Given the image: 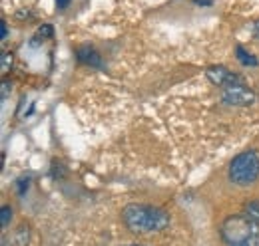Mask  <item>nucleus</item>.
Returning a JSON list of instances; mask_svg holds the SVG:
<instances>
[{
	"mask_svg": "<svg viewBox=\"0 0 259 246\" xmlns=\"http://www.w3.org/2000/svg\"><path fill=\"white\" fill-rule=\"evenodd\" d=\"M122 222L132 234L148 236V234H156V232L165 230L171 222V216L162 207L134 203V205H128L122 209Z\"/></svg>",
	"mask_w": 259,
	"mask_h": 246,
	"instance_id": "nucleus-1",
	"label": "nucleus"
},
{
	"mask_svg": "<svg viewBox=\"0 0 259 246\" xmlns=\"http://www.w3.org/2000/svg\"><path fill=\"white\" fill-rule=\"evenodd\" d=\"M226 246H259V224L243 215H229L220 224Z\"/></svg>",
	"mask_w": 259,
	"mask_h": 246,
	"instance_id": "nucleus-2",
	"label": "nucleus"
},
{
	"mask_svg": "<svg viewBox=\"0 0 259 246\" xmlns=\"http://www.w3.org/2000/svg\"><path fill=\"white\" fill-rule=\"evenodd\" d=\"M227 179L229 183L237 187H249L259 179V153L253 149H247L229 163L227 169Z\"/></svg>",
	"mask_w": 259,
	"mask_h": 246,
	"instance_id": "nucleus-3",
	"label": "nucleus"
},
{
	"mask_svg": "<svg viewBox=\"0 0 259 246\" xmlns=\"http://www.w3.org/2000/svg\"><path fill=\"white\" fill-rule=\"evenodd\" d=\"M257 95L251 88H247L243 82L239 84H231L222 90V101L226 105H235V107H247L251 103H255Z\"/></svg>",
	"mask_w": 259,
	"mask_h": 246,
	"instance_id": "nucleus-4",
	"label": "nucleus"
},
{
	"mask_svg": "<svg viewBox=\"0 0 259 246\" xmlns=\"http://www.w3.org/2000/svg\"><path fill=\"white\" fill-rule=\"evenodd\" d=\"M205 76H207V80H209L211 84H215V86H220V88H226V86H231V84L243 82L241 78H237L235 74H231L224 66H209V68L205 70Z\"/></svg>",
	"mask_w": 259,
	"mask_h": 246,
	"instance_id": "nucleus-5",
	"label": "nucleus"
},
{
	"mask_svg": "<svg viewBox=\"0 0 259 246\" xmlns=\"http://www.w3.org/2000/svg\"><path fill=\"white\" fill-rule=\"evenodd\" d=\"M76 56H78V61L80 64H86V66H90V68H104V60H102V56H100V52H98L96 48H92V46H80L78 50H76Z\"/></svg>",
	"mask_w": 259,
	"mask_h": 246,
	"instance_id": "nucleus-6",
	"label": "nucleus"
},
{
	"mask_svg": "<svg viewBox=\"0 0 259 246\" xmlns=\"http://www.w3.org/2000/svg\"><path fill=\"white\" fill-rule=\"evenodd\" d=\"M235 56H237V61H239L241 66H245V68H255L259 64L257 58H255L253 54H249L243 46H235Z\"/></svg>",
	"mask_w": 259,
	"mask_h": 246,
	"instance_id": "nucleus-7",
	"label": "nucleus"
},
{
	"mask_svg": "<svg viewBox=\"0 0 259 246\" xmlns=\"http://www.w3.org/2000/svg\"><path fill=\"white\" fill-rule=\"evenodd\" d=\"M241 213L247 216V218L255 220V222L259 224V199H249V201H245Z\"/></svg>",
	"mask_w": 259,
	"mask_h": 246,
	"instance_id": "nucleus-8",
	"label": "nucleus"
},
{
	"mask_svg": "<svg viewBox=\"0 0 259 246\" xmlns=\"http://www.w3.org/2000/svg\"><path fill=\"white\" fill-rule=\"evenodd\" d=\"M12 66H14V56L10 52H2V58H0V70H2V74L6 76L12 70Z\"/></svg>",
	"mask_w": 259,
	"mask_h": 246,
	"instance_id": "nucleus-9",
	"label": "nucleus"
},
{
	"mask_svg": "<svg viewBox=\"0 0 259 246\" xmlns=\"http://www.w3.org/2000/svg\"><path fill=\"white\" fill-rule=\"evenodd\" d=\"M10 220H12V209H10L8 205H4V207L0 209V222H2V228H6V226L10 224Z\"/></svg>",
	"mask_w": 259,
	"mask_h": 246,
	"instance_id": "nucleus-10",
	"label": "nucleus"
},
{
	"mask_svg": "<svg viewBox=\"0 0 259 246\" xmlns=\"http://www.w3.org/2000/svg\"><path fill=\"white\" fill-rule=\"evenodd\" d=\"M16 244L18 246L28 244V228L26 226H20L18 228V232H16Z\"/></svg>",
	"mask_w": 259,
	"mask_h": 246,
	"instance_id": "nucleus-11",
	"label": "nucleus"
},
{
	"mask_svg": "<svg viewBox=\"0 0 259 246\" xmlns=\"http://www.w3.org/2000/svg\"><path fill=\"white\" fill-rule=\"evenodd\" d=\"M28 183H30V177H22V179H18V183H16V191H18V195H20V197L28 191Z\"/></svg>",
	"mask_w": 259,
	"mask_h": 246,
	"instance_id": "nucleus-12",
	"label": "nucleus"
},
{
	"mask_svg": "<svg viewBox=\"0 0 259 246\" xmlns=\"http://www.w3.org/2000/svg\"><path fill=\"white\" fill-rule=\"evenodd\" d=\"M38 36H42V38H48V36H52V26H50V24H44V26L38 30Z\"/></svg>",
	"mask_w": 259,
	"mask_h": 246,
	"instance_id": "nucleus-13",
	"label": "nucleus"
},
{
	"mask_svg": "<svg viewBox=\"0 0 259 246\" xmlns=\"http://www.w3.org/2000/svg\"><path fill=\"white\" fill-rule=\"evenodd\" d=\"M12 86L8 84V82H2V99H6V95H8V90H10Z\"/></svg>",
	"mask_w": 259,
	"mask_h": 246,
	"instance_id": "nucleus-14",
	"label": "nucleus"
},
{
	"mask_svg": "<svg viewBox=\"0 0 259 246\" xmlns=\"http://www.w3.org/2000/svg\"><path fill=\"white\" fill-rule=\"evenodd\" d=\"M251 32H253V36H255V38L259 40V20H257V22H253V24H251Z\"/></svg>",
	"mask_w": 259,
	"mask_h": 246,
	"instance_id": "nucleus-15",
	"label": "nucleus"
},
{
	"mask_svg": "<svg viewBox=\"0 0 259 246\" xmlns=\"http://www.w3.org/2000/svg\"><path fill=\"white\" fill-rule=\"evenodd\" d=\"M0 26H2V40H6V36H8V28H6V22L2 20V24H0Z\"/></svg>",
	"mask_w": 259,
	"mask_h": 246,
	"instance_id": "nucleus-16",
	"label": "nucleus"
},
{
	"mask_svg": "<svg viewBox=\"0 0 259 246\" xmlns=\"http://www.w3.org/2000/svg\"><path fill=\"white\" fill-rule=\"evenodd\" d=\"M56 4H58V8H66L70 4V0H56Z\"/></svg>",
	"mask_w": 259,
	"mask_h": 246,
	"instance_id": "nucleus-17",
	"label": "nucleus"
},
{
	"mask_svg": "<svg viewBox=\"0 0 259 246\" xmlns=\"http://www.w3.org/2000/svg\"><path fill=\"white\" fill-rule=\"evenodd\" d=\"M195 4H199V6H209L211 4V0H194Z\"/></svg>",
	"mask_w": 259,
	"mask_h": 246,
	"instance_id": "nucleus-18",
	"label": "nucleus"
},
{
	"mask_svg": "<svg viewBox=\"0 0 259 246\" xmlns=\"http://www.w3.org/2000/svg\"><path fill=\"white\" fill-rule=\"evenodd\" d=\"M2 246H10V244H8V240H6V238H2Z\"/></svg>",
	"mask_w": 259,
	"mask_h": 246,
	"instance_id": "nucleus-19",
	"label": "nucleus"
},
{
	"mask_svg": "<svg viewBox=\"0 0 259 246\" xmlns=\"http://www.w3.org/2000/svg\"><path fill=\"white\" fill-rule=\"evenodd\" d=\"M128 246H146V244H138V242H136V244H128Z\"/></svg>",
	"mask_w": 259,
	"mask_h": 246,
	"instance_id": "nucleus-20",
	"label": "nucleus"
}]
</instances>
